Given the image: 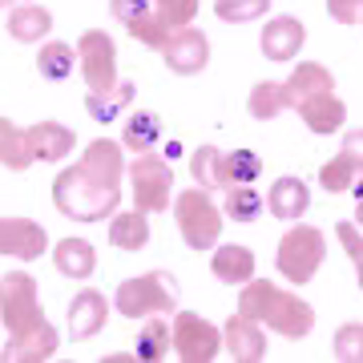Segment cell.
<instances>
[{
	"mask_svg": "<svg viewBox=\"0 0 363 363\" xmlns=\"http://www.w3.org/2000/svg\"><path fill=\"white\" fill-rule=\"evenodd\" d=\"M238 311L247 315V319H255V323H267L283 339H307L315 327L311 303L291 295V291H279L271 279H250V283H242V291H238Z\"/></svg>",
	"mask_w": 363,
	"mask_h": 363,
	"instance_id": "6da1fadb",
	"label": "cell"
},
{
	"mask_svg": "<svg viewBox=\"0 0 363 363\" xmlns=\"http://www.w3.org/2000/svg\"><path fill=\"white\" fill-rule=\"evenodd\" d=\"M117 202H121V190L101 186L81 166L61 169L52 182V206L73 222H105L109 214H117Z\"/></svg>",
	"mask_w": 363,
	"mask_h": 363,
	"instance_id": "7a4b0ae2",
	"label": "cell"
},
{
	"mask_svg": "<svg viewBox=\"0 0 363 363\" xmlns=\"http://www.w3.org/2000/svg\"><path fill=\"white\" fill-rule=\"evenodd\" d=\"M178 283L166 271H150V274H133L117 286L113 307L125 319H150V315H169L178 307Z\"/></svg>",
	"mask_w": 363,
	"mask_h": 363,
	"instance_id": "3957f363",
	"label": "cell"
},
{
	"mask_svg": "<svg viewBox=\"0 0 363 363\" xmlns=\"http://www.w3.org/2000/svg\"><path fill=\"white\" fill-rule=\"evenodd\" d=\"M174 222H178L186 247H194V250H214L218 238H222V230H226V226H222L226 214L214 206L210 190H202V186L178 194V202H174Z\"/></svg>",
	"mask_w": 363,
	"mask_h": 363,
	"instance_id": "277c9868",
	"label": "cell"
},
{
	"mask_svg": "<svg viewBox=\"0 0 363 363\" xmlns=\"http://www.w3.org/2000/svg\"><path fill=\"white\" fill-rule=\"evenodd\" d=\"M327 259V238L319 226H291V230L279 238V250H274V267L283 279H291L295 286H307L315 279V271L323 267Z\"/></svg>",
	"mask_w": 363,
	"mask_h": 363,
	"instance_id": "5b68a950",
	"label": "cell"
},
{
	"mask_svg": "<svg viewBox=\"0 0 363 363\" xmlns=\"http://www.w3.org/2000/svg\"><path fill=\"white\" fill-rule=\"evenodd\" d=\"M0 323L13 335H25L33 327L45 323V311H40V295H37V279L28 271H9L0 274Z\"/></svg>",
	"mask_w": 363,
	"mask_h": 363,
	"instance_id": "8992f818",
	"label": "cell"
},
{
	"mask_svg": "<svg viewBox=\"0 0 363 363\" xmlns=\"http://www.w3.org/2000/svg\"><path fill=\"white\" fill-rule=\"evenodd\" d=\"M130 186L138 210H145V214H162V210L174 206V169L154 150L138 154V162H130Z\"/></svg>",
	"mask_w": 363,
	"mask_h": 363,
	"instance_id": "52a82bcc",
	"label": "cell"
},
{
	"mask_svg": "<svg viewBox=\"0 0 363 363\" xmlns=\"http://www.w3.org/2000/svg\"><path fill=\"white\" fill-rule=\"evenodd\" d=\"M218 347H222L218 327L206 323L198 311L174 315V323H169V351H174L182 363H214Z\"/></svg>",
	"mask_w": 363,
	"mask_h": 363,
	"instance_id": "ba28073f",
	"label": "cell"
},
{
	"mask_svg": "<svg viewBox=\"0 0 363 363\" xmlns=\"http://www.w3.org/2000/svg\"><path fill=\"white\" fill-rule=\"evenodd\" d=\"M77 69L85 73L89 93H113L117 89V49H113V37L101 33V28L81 33V40H77Z\"/></svg>",
	"mask_w": 363,
	"mask_h": 363,
	"instance_id": "9c48e42d",
	"label": "cell"
},
{
	"mask_svg": "<svg viewBox=\"0 0 363 363\" xmlns=\"http://www.w3.org/2000/svg\"><path fill=\"white\" fill-rule=\"evenodd\" d=\"M162 57H166L169 73H178V77H198V73L210 65V40H206V33L194 28V25L174 28L169 40L162 45Z\"/></svg>",
	"mask_w": 363,
	"mask_h": 363,
	"instance_id": "30bf717a",
	"label": "cell"
},
{
	"mask_svg": "<svg viewBox=\"0 0 363 363\" xmlns=\"http://www.w3.org/2000/svg\"><path fill=\"white\" fill-rule=\"evenodd\" d=\"M49 250V234L33 218H0V255L4 259L33 262Z\"/></svg>",
	"mask_w": 363,
	"mask_h": 363,
	"instance_id": "8fae6325",
	"label": "cell"
},
{
	"mask_svg": "<svg viewBox=\"0 0 363 363\" xmlns=\"http://www.w3.org/2000/svg\"><path fill=\"white\" fill-rule=\"evenodd\" d=\"M303 40H307V28H303V21L298 16H271L267 25H262L259 33V45H262V57L267 61H279V65H286V61H295L298 49H303Z\"/></svg>",
	"mask_w": 363,
	"mask_h": 363,
	"instance_id": "7c38bea8",
	"label": "cell"
},
{
	"mask_svg": "<svg viewBox=\"0 0 363 363\" xmlns=\"http://www.w3.org/2000/svg\"><path fill=\"white\" fill-rule=\"evenodd\" d=\"M109 323V298L101 291H77L73 303H69V339H85L101 335V327Z\"/></svg>",
	"mask_w": 363,
	"mask_h": 363,
	"instance_id": "4fadbf2b",
	"label": "cell"
},
{
	"mask_svg": "<svg viewBox=\"0 0 363 363\" xmlns=\"http://www.w3.org/2000/svg\"><path fill=\"white\" fill-rule=\"evenodd\" d=\"M77 166L85 169V174H93L101 186L121 190V174H125V145L109 142V138H97V142L85 145V154H81Z\"/></svg>",
	"mask_w": 363,
	"mask_h": 363,
	"instance_id": "5bb4252c",
	"label": "cell"
},
{
	"mask_svg": "<svg viewBox=\"0 0 363 363\" xmlns=\"http://www.w3.org/2000/svg\"><path fill=\"white\" fill-rule=\"evenodd\" d=\"M295 113L303 117V125H307L311 133L327 138V133L343 130V121H347V105H343V97H335V93H315V97L295 101Z\"/></svg>",
	"mask_w": 363,
	"mask_h": 363,
	"instance_id": "9a60e30c",
	"label": "cell"
},
{
	"mask_svg": "<svg viewBox=\"0 0 363 363\" xmlns=\"http://www.w3.org/2000/svg\"><path fill=\"white\" fill-rule=\"evenodd\" d=\"M61 347V335H57V327L45 319L40 327L25 331V335H13L9 339V347L0 351V359H13V363H45L57 355Z\"/></svg>",
	"mask_w": 363,
	"mask_h": 363,
	"instance_id": "2e32d148",
	"label": "cell"
},
{
	"mask_svg": "<svg viewBox=\"0 0 363 363\" xmlns=\"http://www.w3.org/2000/svg\"><path fill=\"white\" fill-rule=\"evenodd\" d=\"M222 343H226V351H230L238 363H259V359H267V335H262L259 323H255V319H247L242 311H234L230 319H226Z\"/></svg>",
	"mask_w": 363,
	"mask_h": 363,
	"instance_id": "e0dca14e",
	"label": "cell"
},
{
	"mask_svg": "<svg viewBox=\"0 0 363 363\" xmlns=\"http://www.w3.org/2000/svg\"><path fill=\"white\" fill-rule=\"evenodd\" d=\"M28 150H33V162H65L73 154V130L61 125V121H37V125H28Z\"/></svg>",
	"mask_w": 363,
	"mask_h": 363,
	"instance_id": "ac0fdd59",
	"label": "cell"
},
{
	"mask_svg": "<svg viewBox=\"0 0 363 363\" xmlns=\"http://www.w3.org/2000/svg\"><path fill=\"white\" fill-rule=\"evenodd\" d=\"M307 206H311V190H307V182L295 178V174L279 178L271 190H267V210H271L279 222H298L307 214Z\"/></svg>",
	"mask_w": 363,
	"mask_h": 363,
	"instance_id": "d6986e66",
	"label": "cell"
},
{
	"mask_svg": "<svg viewBox=\"0 0 363 363\" xmlns=\"http://www.w3.org/2000/svg\"><path fill=\"white\" fill-rule=\"evenodd\" d=\"M190 174L202 190H230L234 178H230V166H226V154H222L218 145H198L194 154H190Z\"/></svg>",
	"mask_w": 363,
	"mask_h": 363,
	"instance_id": "ffe728a7",
	"label": "cell"
},
{
	"mask_svg": "<svg viewBox=\"0 0 363 363\" xmlns=\"http://www.w3.org/2000/svg\"><path fill=\"white\" fill-rule=\"evenodd\" d=\"M210 271L214 279L230 286H242L255 279V250L238 247V242H226V247H214V259H210Z\"/></svg>",
	"mask_w": 363,
	"mask_h": 363,
	"instance_id": "44dd1931",
	"label": "cell"
},
{
	"mask_svg": "<svg viewBox=\"0 0 363 363\" xmlns=\"http://www.w3.org/2000/svg\"><path fill=\"white\" fill-rule=\"evenodd\" d=\"M52 33V13L45 4H13L9 13V37L21 40V45H33V40H45Z\"/></svg>",
	"mask_w": 363,
	"mask_h": 363,
	"instance_id": "7402d4cb",
	"label": "cell"
},
{
	"mask_svg": "<svg viewBox=\"0 0 363 363\" xmlns=\"http://www.w3.org/2000/svg\"><path fill=\"white\" fill-rule=\"evenodd\" d=\"M52 262H57V271L65 279H89L97 271V250L85 238H61L52 247Z\"/></svg>",
	"mask_w": 363,
	"mask_h": 363,
	"instance_id": "603a6c76",
	"label": "cell"
},
{
	"mask_svg": "<svg viewBox=\"0 0 363 363\" xmlns=\"http://www.w3.org/2000/svg\"><path fill=\"white\" fill-rule=\"evenodd\" d=\"M283 85H286V93H291V109H295V101H303V97H315V93H335V77H331V69L319 65V61H303V65H295Z\"/></svg>",
	"mask_w": 363,
	"mask_h": 363,
	"instance_id": "cb8c5ba5",
	"label": "cell"
},
{
	"mask_svg": "<svg viewBox=\"0 0 363 363\" xmlns=\"http://www.w3.org/2000/svg\"><path fill=\"white\" fill-rule=\"evenodd\" d=\"M109 242L117 250H142L150 242V214L145 210H117V214H109Z\"/></svg>",
	"mask_w": 363,
	"mask_h": 363,
	"instance_id": "d4e9b609",
	"label": "cell"
},
{
	"mask_svg": "<svg viewBox=\"0 0 363 363\" xmlns=\"http://www.w3.org/2000/svg\"><path fill=\"white\" fill-rule=\"evenodd\" d=\"M133 97H138V85L125 77V81H117L113 93H89V97H85V113H89L93 121L109 125V121H117V113H125V109H130Z\"/></svg>",
	"mask_w": 363,
	"mask_h": 363,
	"instance_id": "484cf974",
	"label": "cell"
},
{
	"mask_svg": "<svg viewBox=\"0 0 363 363\" xmlns=\"http://www.w3.org/2000/svg\"><path fill=\"white\" fill-rule=\"evenodd\" d=\"M157 142H162V117L157 113L138 109V113L125 117V125H121V145H125V150H133V154H150Z\"/></svg>",
	"mask_w": 363,
	"mask_h": 363,
	"instance_id": "4316f807",
	"label": "cell"
},
{
	"mask_svg": "<svg viewBox=\"0 0 363 363\" xmlns=\"http://www.w3.org/2000/svg\"><path fill=\"white\" fill-rule=\"evenodd\" d=\"M37 69L45 81H65L77 73V49L65 40H45L37 52Z\"/></svg>",
	"mask_w": 363,
	"mask_h": 363,
	"instance_id": "83f0119b",
	"label": "cell"
},
{
	"mask_svg": "<svg viewBox=\"0 0 363 363\" xmlns=\"http://www.w3.org/2000/svg\"><path fill=\"white\" fill-rule=\"evenodd\" d=\"M0 166L21 174L33 166V150H28V133L21 125H13L9 117H0Z\"/></svg>",
	"mask_w": 363,
	"mask_h": 363,
	"instance_id": "f1b7e54d",
	"label": "cell"
},
{
	"mask_svg": "<svg viewBox=\"0 0 363 363\" xmlns=\"http://www.w3.org/2000/svg\"><path fill=\"white\" fill-rule=\"evenodd\" d=\"M247 109H250V117L271 121V117H279L283 109H291V93H286L283 81H259L247 97Z\"/></svg>",
	"mask_w": 363,
	"mask_h": 363,
	"instance_id": "f546056e",
	"label": "cell"
},
{
	"mask_svg": "<svg viewBox=\"0 0 363 363\" xmlns=\"http://www.w3.org/2000/svg\"><path fill=\"white\" fill-rule=\"evenodd\" d=\"M262 206H267V198H262L255 186H230V190H226L222 214H226L230 222H255L262 214Z\"/></svg>",
	"mask_w": 363,
	"mask_h": 363,
	"instance_id": "4dcf8cb0",
	"label": "cell"
},
{
	"mask_svg": "<svg viewBox=\"0 0 363 363\" xmlns=\"http://www.w3.org/2000/svg\"><path fill=\"white\" fill-rule=\"evenodd\" d=\"M169 355V323H162V315H150V323L138 331V359L157 363Z\"/></svg>",
	"mask_w": 363,
	"mask_h": 363,
	"instance_id": "1f68e13d",
	"label": "cell"
},
{
	"mask_svg": "<svg viewBox=\"0 0 363 363\" xmlns=\"http://www.w3.org/2000/svg\"><path fill=\"white\" fill-rule=\"evenodd\" d=\"M214 13L226 25H247L271 13V0H214Z\"/></svg>",
	"mask_w": 363,
	"mask_h": 363,
	"instance_id": "d6a6232c",
	"label": "cell"
},
{
	"mask_svg": "<svg viewBox=\"0 0 363 363\" xmlns=\"http://www.w3.org/2000/svg\"><path fill=\"white\" fill-rule=\"evenodd\" d=\"M355 174H359V169L351 166L343 154H335L331 162H323V169H319V186H323L327 194H347L351 186H355Z\"/></svg>",
	"mask_w": 363,
	"mask_h": 363,
	"instance_id": "836d02e7",
	"label": "cell"
},
{
	"mask_svg": "<svg viewBox=\"0 0 363 363\" xmlns=\"http://www.w3.org/2000/svg\"><path fill=\"white\" fill-rule=\"evenodd\" d=\"M339 363H363V323H343L331 339Z\"/></svg>",
	"mask_w": 363,
	"mask_h": 363,
	"instance_id": "e575fe53",
	"label": "cell"
},
{
	"mask_svg": "<svg viewBox=\"0 0 363 363\" xmlns=\"http://www.w3.org/2000/svg\"><path fill=\"white\" fill-rule=\"evenodd\" d=\"M226 166H230L234 186H255V178L262 174V157L255 150H230L226 154Z\"/></svg>",
	"mask_w": 363,
	"mask_h": 363,
	"instance_id": "d590c367",
	"label": "cell"
},
{
	"mask_svg": "<svg viewBox=\"0 0 363 363\" xmlns=\"http://www.w3.org/2000/svg\"><path fill=\"white\" fill-rule=\"evenodd\" d=\"M154 13L162 16V25H166L169 33H174V28L194 25V16H198V0H157Z\"/></svg>",
	"mask_w": 363,
	"mask_h": 363,
	"instance_id": "8d00e7d4",
	"label": "cell"
},
{
	"mask_svg": "<svg viewBox=\"0 0 363 363\" xmlns=\"http://www.w3.org/2000/svg\"><path fill=\"white\" fill-rule=\"evenodd\" d=\"M130 28V37L138 40V45H150V49H162L169 40V28L162 25V16L157 13H145V16H138L133 25H125Z\"/></svg>",
	"mask_w": 363,
	"mask_h": 363,
	"instance_id": "74e56055",
	"label": "cell"
},
{
	"mask_svg": "<svg viewBox=\"0 0 363 363\" xmlns=\"http://www.w3.org/2000/svg\"><path fill=\"white\" fill-rule=\"evenodd\" d=\"M339 242H343V250L351 255V262H355V279H359V291H363V234L355 222H339L335 226Z\"/></svg>",
	"mask_w": 363,
	"mask_h": 363,
	"instance_id": "f35d334b",
	"label": "cell"
},
{
	"mask_svg": "<svg viewBox=\"0 0 363 363\" xmlns=\"http://www.w3.org/2000/svg\"><path fill=\"white\" fill-rule=\"evenodd\" d=\"M327 13L335 25H363V0H327Z\"/></svg>",
	"mask_w": 363,
	"mask_h": 363,
	"instance_id": "ab89813d",
	"label": "cell"
},
{
	"mask_svg": "<svg viewBox=\"0 0 363 363\" xmlns=\"http://www.w3.org/2000/svg\"><path fill=\"white\" fill-rule=\"evenodd\" d=\"M109 13H113L121 25H133L138 16L150 13V0H109Z\"/></svg>",
	"mask_w": 363,
	"mask_h": 363,
	"instance_id": "60d3db41",
	"label": "cell"
},
{
	"mask_svg": "<svg viewBox=\"0 0 363 363\" xmlns=\"http://www.w3.org/2000/svg\"><path fill=\"white\" fill-rule=\"evenodd\" d=\"M339 154H343L351 166L363 174V130H347V133H343V145H339Z\"/></svg>",
	"mask_w": 363,
	"mask_h": 363,
	"instance_id": "b9f144b4",
	"label": "cell"
},
{
	"mask_svg": "<svg viewBox=\"0 0 363 363\" xmlns=\"http://www.w3.org/2000/svg\"><path fill=\"white\" fill-rule=\"evenodd\" d=\"M355 226H363V198L355 202Z\"/></svg>",
	"mask_w": 363,
	"mask_h": 363,
	"instance_id": "7bdbcfd3",
	"label": "cell"
},
{
	"mask_svg": "<svg viewBox=\"0 0 363 363\" xmlns=\"http://www.w3.org/2000/svg\"><path fill=\"white\" fill-rule=\"evenodd\" d=\"M13 4H28V0H0V9H13Z\"/></svg>",
	"mask_w": 363,
	"mask_h": 363,
	"instance_id": "ee69618b",
	"label": "cell"
}]
</instances>
